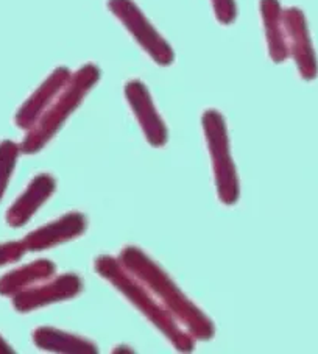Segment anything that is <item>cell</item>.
Wrapping results in <instances>:
<instances>
[{
  "mask_svg": "<svg viewBox=\"0 0 318 354\" xmlns=\"http://www.w3.org/2000/svg\"><path fill=\"white\" fill-rule=\"evenodd\" d=\"M100 80V69L93 63H88L73 72L69 83L57 95L39 120L30 128L21 145L24 153H36L58 133L69 115L82 105L84 97L89 94L97 82Z\"/></svg>",
  "mask_w": 318,
  "mask_h": 354,
  "instance_id": "obj_3",
  "label": "cell"
},
{
  "mask_svg": "<svg viewBox=\"0 0 318 354\" xmlns=\"http://www.w3.org/2000/svg\"><path fill=\"white\" fill-rule=\"evenodd\" d=\"M19 150L21 147H17L11 140H5V142L0 144V197H2L5 187H7Z\"/></svg>",
  "mask_w": 318,
  "mask_h": 354,
  "instance_id": "obj_15",
  "label": "cell"
},
{
  "mask_svg": "<svg viewBox=\"0 0 318 354\" xmlns=\"http://www.w3.org/2000/svg\"><path fill=\"white\" fill-rule=\"evenodd\" d=\"M55 189H57V181L52 175L41 174L35 176L26 189V192L8 209L7 221L11 227L26 225L35 216V212L52 197Z\"/></svg>",
  "mask_w": 318,
  "mask_h": 354,
  "instance_id": "obj_11",
  "label": "cell"
},
{
  "mask_svg": "<svg viewBox=\"0 0 318 354\" xmlns=\"http://www.w3.org/2000/svg\"><path fill=\"white\" fill-rule=\"evenodd\" d=\"M26 250L27 247L24 242H10L0 245V266L17 261L24 253H26Z\"/></svg>",
  "mask_w": 318,
  "mask_h": 354,
  "instance_id": "obj_17",
  "label": "cell"
},
{
  "mask_svg": "<svg viewBox=\"0 0 318 354\" xmlns=\"http://www.w3.org/2000/svg\"><path fill=\"white\" fill-rule=\"evenodd\" d=\"M203 131L214 166L217 195L222 203L234 205L238 200L241 187H238L237 170L231 156L228 128L222 113L217 109H206L201 118Z\"/></svg>",
  "mask_w": 318,
  "mask_h": 354,
  "instance_id": "obj_4",
  "label": "cell"
},
{
  "mask_svg": "<svg viewBox=\"0 0 318 354\" xmlns=\"http://www.w3.org/2000/svg\"><path fill=\"white\" fill-rule=\"evenodd\" d=\"M283 21L287 46H289L290 57L298 67L299 75L306 82L315 80L318 75V61L303 10L297 7L283 10Z\"/></svg>",
  "mask_w": 318,
  "mask_h": 354,
  "instance_id": "obj_6",
  "label": "cell"
},
{
  "mask_svg": "<svg viewBox=\"0 0 318 354\" xmlns=\"http://www.w3.org/2000/svg\"><path fill=\"white\" fill-rule=\"evenodd\" d=\"M33 340L42 350L53 353H66V354H95L99 348L95 344L80 337L75 334H69L66 331H59L55 328H38L33 333Z\"/></svg>",
  "mask_w": 318,
  "mask_h": 354,
  "instance_id": "obj_14",
  "label": "cell"
},
{
  "mask_svg": "<svg viewBox=\"0 0 318 354\" xmlns=\"http://www.w3.org/2000/svg\"><path fill=\"white\" fill-rule=\"evenodd\" d=\"M83 290V281L75 273H66L50 278L35 288L22 290L15 295V308L19 313L48 306V304L66 301L77 297Z\"/></svg>",
  "mask_w": 318,
  "mask_h": 354,
  "instance_id": "obj_7",
  "label": "cell"
},
{
  "mask_svg": "<svg viewBox=\"0 0 318 354\" xmlns=\"http://www.w3.org/2000/svg\"><path fill=\"white\" fill-rule=\"evenodd\" d=\"M214 13H216L217 21L223 26H231L236 21L237 7L236 0H211Z\"/></svg>",
  "mask_w": 318,
  "mask_h": 354,
  "instance_id": "obj_16",
  "label": "cell"
},
{
  "mask_svg": "<svg viewBox=\"0 0 318 354\" xmlns=\"http://www.w3.org/2000/svg\"><path fill=\"white\" fill-rule=\"evenodd\" d=\"M72 72L67 67H57L50 75H48L41 86L30 95V99L24 103L19 113L16 115V124L21 128L30 130L39 118L44 114L46 109L52 105L57 95L64 89L69 83Z\"/></svg>",
  "mask_w": 318,
  "mask_h": 354,
  "instance_id": "obj_10",
  "label": "cell"
},
{
  "mask_svg": "<svg viewBox=\"0 0 318 354\" xmlns=\"http://www.w3.org/2000/svg\"><path fill=\"white\" fill-rule=\"evenodd\" d=\"M57 266L48 259L35 261L17 270L11 272L0 279V294L2 295H16L22 290L35 288L44 281L55 277Z\"/></svg>",
  "mask_w": 318,
  "mask_h": 354,
  "instance_id": "obj_13",
  "label": "cell"
},
{
  "mask_svg": "<svg viewBox=\"0 0 318 354\" xmlns=\"http://www.w3.org/2000/svg\"><path fill=\"white\" fill-rule=\"evenodd\" d=\"M108 8L118 19L124 24L138 44L150 55L151 59L159 66H170L175 59L172 46L162 38V35L153 27L133 0H108Z\"/></svg>",
  "mask_w": 318,
  "mask_h": 354,
  "instance_id": "obj_5",
  "label": "cell"
},
{
  "mask_svg": "<svg viewBox=\"0 0 318 354\" xmlns=\"http://www.w3.org/2000/svg\"><path fill=\"white\" fill-rule=\"evenodd\" d=\"M125 97L139 120L147 140L153 147L166 145L169 139L167 127L153 103L149 88L140 80H130L125 84Z\"/></svg>",
  "mask_w": 318,
  "mask_h": 354,
  "instance_id": "obj_8",
  "label": "cell"
},
{
  "mask_svg": "<svg viewBox=\"0 0 318 354\" xmlns=\"http://www.w3.org/2000/svg\"><path fill=\"white\" fill-rule=\"evenodd\" d=\"M261 17L264 22L267 48L274 63H284L290 57L283 21V7L279 0H259Z\"/></svg>",
  "mask_w": 318,
  "mask_h": 354,
  "instance_id": "obj_12",
  "label": "cell"
},
{
  "mask_svg": "<svg viewBox=\"0 0 318 354\" xmlns=\"http://www.w3.org/2000/svg\"><path fill=\"white\" fill-rule=\"evenodd\" d=\"M86 227L88 221L82 212H67L57 221L32 231L24 239V243H26L27 250L41 252V250L57 247L59 243L75 239L86 231Z\"/></svg>",
  "mask_w": 318,
  "mask_h": 354,
  "instance_id": "obj_9",
  "label": "cell"
},
{
  "mask_svg": "<svg viewBox=\"0 0 318 354\" xmlns=\"http://www.w3.org/2000/svg\"><path fill=\"white\" fill-rule=\"evenodd\" d=\"M119 261L194 339L209 340L214 337L216 328L209 317L189 300L174 279L142 250L128 245L120 252Z\"/></svg>",
  "mask_w": 318,
  "mask_h": 354,
  "instance_id": "obj_1",
  "label": "cell"
},
{
  "mask_svg": "<svg viewBox=\"0 0 318 354\" xmlns=\"http://www.w3.org/2000/svg\"><path fill=\"white\" fill-rule=\"evenodd\" d=\"M95 272L113 284L133 306H136L159 331L172 342V345L181 353L192 351L195 339L164 309L150 290L133 277L114 256H99L95 259Z\"/></svg>",
  "mask_w": 318,
  "mask_h": 354,
  "instance_id": "obj_2",
  "label": "cell"
}]
</instances>
